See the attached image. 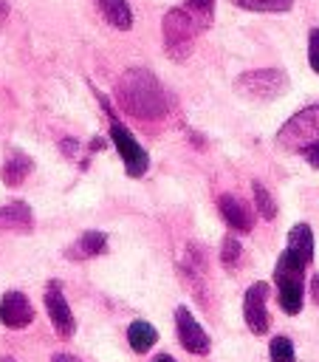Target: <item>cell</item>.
<instances>
[{"label": "cell", "mask_w": 319, "mask_h": 362, "mask_svg": "<svg viewBox=\"0 0 319 362\" xmlns=\"http://www.w3.org/2000/svg\"><path fill=\"white\" fill-rule=\"evenodd\" d=\"M31 170H34V161L23 150H11L3 161V167H0V178H3L6 187H20L28 178Z\"/></svg>", "instance_id": "13"}, {"label": "cell", "mask_w": 319, "mask_h": 362, "mask_svg": "<svg viewBox=\"0 0 319 362\" xmlns=\"http://www.w3.org/2000/svg\"><path fill=\"white\" fill-rule=\"evenodd\" d=\"M102 252H107V235L99 232V229L82 232L79 240H76V246L71 249V255H76V257H96Z\"/></svg>", "instance_id": "17"}, {"label": "cell", "mask_w": 319, "mask_h": 362, "mask_svg": "<svg viewBox=\"0 0 319 362\" xmlns=\"http://www.w3.org/2000/svg\"><path fill=\"white\" fill-rule=\"evenodd\" d=\"M0 362H14V356H0Z\"/></svg>", "instance_id": "29"}, {"label": "cell", "mask_w": 319, "mask_h": 362, "mask_svg": "<svg viewBox=\"0 0 319 362\" xmlns=\"http://www.w3.org/2000/svg\"><path fill=\"white\" fill-rule=\"evenodd\" d=\"M305 269L308 263L296 257L291 249H282L277 263H274V286H277V303L282 314L294 317L302 311L305 300Z\"/></svg>", "instance_id": "2"}, {"label": "cell", "mask_w": 319, "mask_h": 362, "mask_svg": "<svg viewBox=\"0 0 319 362\" xmlns=\"http://www.w3.org/2000/svg\"><path fill=\"white\" fill-rule=\"evenodd\" d=\"M308 65L313 74H319V28H311L308 34Z\"/></svg>", "instance_id": "23"}, {"label": "cell", "mask_w": 319, "mask_h": 362, "mask_svg": "<svg viewBox=\"0 0 319 362\" xmlns=\"http://www.w3.org/2000/svg\"><path fill=\"white\" fill-rule=\"evenodd\" d=\"M0 322L6 328H28L34 322V305L23 291H6L0 297Z\"/></svg>", "instance_id": "10"}, {"label": "cell", "mask_w": 319, "mask_h": 362, "mask_svg": "<svg viewBox=\"0 0 319 362\" xmlns=\"http://www.w3.org/2000/svg\"><path fill=\"white\" fill-rule=\"evenodd\" d=\"M96 96H99V102H102V107H104V113H107V119H110V141H113V147L119 150L127 175H130V178H141V175L150 170V156H147V150H144V147L136 141V136L116 119L110 102H107L102 93H96Z\"/></svg>", "instance_id": "5"}, {"label": "cell", "mask_w": 319, "mask_h": 362, "mask_svg": "<svg viewBox=\"0 0 319 362\" xmlns=\"http://www.w3.org/2000/svg\"><path fill=\"white\" fill-rule=\"evenodd\" d=\"M217 212H220V218L226 221V226L231 229V232H251V212H248V206L240 201V198H234V195H220L217 198Z\"/></svg>", "instance_id": "11"}, {"label": "cell", "mask_w": 319, "mask_h": 362, "mask_svg": "<svg viewBox=\"0 0 319 362\" xmlns=\"http://www.w3.org/2000/svg\"><path fill=\"white\" fill-rule=\"evenodd\" d=\"M76 150H79L76 139H62V153H65V156H76Z\"/></svg>", "instance_id": "25"}, {"label": "cell", "mask_w": 319, "mask_h": 362, "mask_svg": "<svg viewBox=\"0 0 319 362\" xmlns=\"http://www.w3.org/2000/svg\"><path fill=\"white\" fill-rule=\"evenodd\" d=\"M265 300H268V283H263V280L248 286L246 294H243V320H246L248 331L257 334V337L268 334V328H271V317H268Z\"/></svg>", "instance_id": "8"}, {"label": "cell", "mask_w": 319, "mask_h": 362, "mask_svg": "<svg viewBox=\"0 0 319 362\" xmlns=\"http://www.w3.org/2000/svg\"><path fill=\"white\" fill-rule=\"evenodd\" d=\"M152 362H175V359H172V356H169V354H158V356H155V359H152Z\"/></svg>", "instance_id": "28"}, {"label": "cell", "mask_w": 319, "mask_h": 362, "mask_svg": "<svg viewBox=\"0 0 319 362\" xmlns=\"http://www.w3.org/2000/svg\"><path fill=\"white\" fill-rule=\"evenodd\" d=\"M42 303H45V311H48V320H51L56 337L71 339L73 331H76V320H73V311H71V305L65 300V291H62V283L59 280H51L45 286Z\"/></svg>", "instance_id": "7"}, {"label": "cell", "mask_w": 319, "mask_h": 362, "mask_svg": "<svg viewBox=\"0 0 319 362\" xmlns=\"http://www.w3.org/2000/svg\"><path fill=\"white\" fill-rule=\"evenodd\" d=\"M234 88L248 96V99H260V102H271L277 96H282L288 90V74L282 68H254V71H243L234 79Z\"/></svg>", "instance_id": "6"}, {"label": "cell", "mask_w": 319, "mask_h": 362, "mask_svg": "<svg viewBox=\"0 0 319 362\" xmlns=\"http://www.w3.org/2000/svg\"><path fill=\"white\" fill-rule=\"evenodd\" d=\"M116 105L133 119L158 122L172 110V96L150 68H127L116 82Z\"/></svg>", "instance_id": "1"}, {"label": "cell", "mask_w": 319, "mask_h": 362, "mask_svg": "<svg viewBox=\"0 0 319 362\" xmlns=\"http://www.w3.org/2000/svg\"><path fill=\"white\" fill-rule=\"evenodd\" d=\"M296 257H302L305 263L313 260V229L308 223H294L291 232H288V246Z\"/></svg>", "instance_id": "16"}, {"label": "cell", "mask_w": 319, "mask_h": 362, "mask_svg": "<svg viewBox=\"0 0 319 362\" xmlns=\"http://www.w3.org/2000/svg\"><path fill=\"white\" fill-rule=\"evenodd\" d=\"M195 37H198V25L186 8L175 6L161 17V42H164V51L169 54V59L183 62L195 48Z\"/></svg>", "instance_id": "4"}, {"label": "cell", "mask_w": 319, "mask_h": 362, "mask_svg": "<svg viewBox=\"0 0 319 362\" xmlns=\"http://www.w3.org/2000/svg\"><path fill=\"white\" fill-rule=\"evenodd\" d=\"M220 263H223L226 272H237V269H240V263H243V246H240V240H237L234 235L223 238V246H220Z\"/></svg>", "instance_id": "19"}, {"label": "cell", "mask_w": 319, "mask_h": 362, "mask_svg": "<svg viewBox=\"0 0 319 362\" xmlns=\"http://www.w3.org/2000/svg\"><path fill=\"white\" fill-rule=\"evenodd\" d=\"M231 3L248 11H260V14H285L294 6V0H231Z\"/></svg>", "instance_id": "20"}, {"label": "cell", "mask_w": 319, "mask_h": 362, "mask_svg": "<svg viewBox=\"0 0 319 362\" xmlns=\"http://www.w3.org/2000/svg\"><path fill=\"white\" fill-rule=\"evenodd\" d=\"M51 362H82V359H79V356H73V354L59 351V354H54V356H51Z\"/></svg>", "instance_id": "26"}, {"label": "cell", "mask_w": 319, "mask_h": 362, "mask_svg": "<svg viewBox=\"0 0 319 362\" xmlns=\"http://www.w3.org/2000/svg\"><path fill=\"white\" fill-rule=\"evenodd\" d=\"M127 342H130V348H133L136 354H147V351L158 342V331H155V325L147 322V320H133V322L127 325Z\"/></svg>", "instance_id": "15"}, {"label": "cell", "mask_w": 319, "mask_h": 362, "mask_svg": "<svg viewBox=\"0 0 319 362\" xmlns=\"http://www.w3.org/2000/svg\"><path fill=\"white\" fill-rule=\"evenodd\" d=\"M311 286H313V300L319 303V274H313V280H311Z\"/></svg>", "instance_id": "27"}, {"label": "cell", "mask_w": 319, "mask_h": 362, "mask_svg": "<svg viewBox=\"0 0 319 362\" xmlns=\"http://www.w3.org/2000/svg\"><path fill=\"white\" fill-rule=\"evenodd\" d=\"M251 195H254V209L257 215H263L265 221H274L277 218V201L271 198L268 187L263 181H251Z\"/></svg>", "instance_id": "18"}, {"label": "cell", "mask_w": 319, "mask_h": 362, "mask_svg": "<svg viewBox=\"0 0 319 362\" xmlns=\"http://www.w3.org/2000/svg\"><path fill=\"white\" fill-rule=\"evenodd\" d=\"M268 359L271 362H296V351L294 342L288 337H274L268 342Z\"/></svg>", "instance_id": "22"}, {"label": "cell", "mask_w": 319, "mask_h": 362, "mask_svg": "<svg viewBox=\"0 0 319 362\" xmlns=\"http://www.w3.org/2000/svg\"><path fill=\"white\" fill-rule=\"evenodd\" d=\"M302 156H305V161H308L313 170H319V141H316V144H311V147H308Z\"/></svg>", "instance_id": "24"}, {"label": "cell", "mask_w": 319, "mask_h": 362, "mask_svg": "<svg viewBox=\"0 0 319 362\" xmlns=\"http://www.w3.org/2000/svg\"><path fill=\"white\" fill-rule=\"evenodd\" d=\"M102 17L119 28V31H130L133 28V11H130V3L127 0H96Z\"/></svg>", "instance_id": "14"}, {"label": "cell", "mask_w": 319, "mask_h": 362, "mask_svg": "<svg viewBox=\"0 0 319 362\" xmlns=\"http://www.w3.org/2000/svg\"><path fill=\"white\" fill-rule=\"evenodd\" d=\"M175 334H178V342H181L189 354H195V356H203V354H209V348H212L209 334H206L203 325L192 317V311H189L186 305H178V308H175Z\"/></svg>", "instance_id": "9"}, {"label": "cell", "mask_w": 319, "mask_h": 362, "mask_svg": "<svg viewBox=\"0 0 319 362\" xmlns=\"http://www.w3.org/2000/svg\"><path fill=\"white\" fill-rule=\"evenodd\" d=\"M277 147L285 153H305L311 144L319 141V102L296 110L274 136Z\"/></svg>", "instance_id": "3"}, {"label": "cell", "mask_w": 319, "mask_h": 362, "mask_svg": "<svg viewBox=\"0 0 319 362\" xmlns=\"http://www.w3.org/2000/svg\"><path fill=\"white\" fill-rule=\"evenodd\" d=\"M183 8L189 11V17L195 20V25H198V31H200V28H206V25L212 23L215 0H186V6H183Z\"/></svg>", "instance_id": "21"}, {"label": "cell", "mask_w": 319, "mask_h": 362, "mask_svg": "<svg viewBox=\"0 0 319 362\" xmlns=\"http://www.w3.org/2000/svg\"><path fill=\"white\" fill-rule=\"evenodd\" d=\"M0 229L3 232H31L34 212L25 201H8L0 206Z\"/></svg>", "instance_id": "12"}]
</instances>
